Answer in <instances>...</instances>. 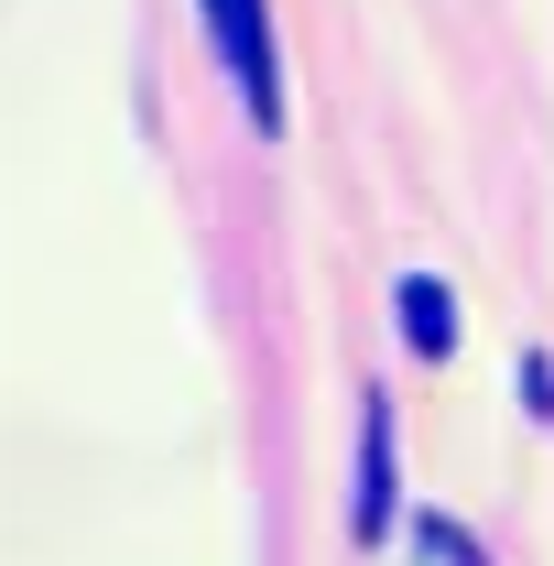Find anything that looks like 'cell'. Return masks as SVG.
Listing matches in <instances>:
<instances>
[{
  "instance_id": "obj_4",
  "label": "cell",
  "mask_w": 554,
  "mask_h": 566,
  "mask_svg": "<svg viewBox=\"0 0 554 566\" xmlns=\"http://www.w3.org/2000/svg\"><path fill=\"white\" fill-rule=\"evenodd\" d=\"M414 556H424V566H489L479 545H468L457 523H435V512H424V523H414Z\"/></svg>"
},
{
  "instance_id": "obj_2",
  "label": "cell",
  "mask_w": 554,
  "mask_h": 566,
  "mask_svg": "<svg viewBox=\"0 0 554 566\" xmlns=\"http://www.w3.org/2000/svg\"><path fill=\"white\" fill-rule=\"evenodd\" d=\"M403 338H414L424 359H446V349H457V294H446L435 273H414V283H403Z\"/></svg>"
},
{
  "instance_id": "obj_1",
  "label": "cell",
  "mask_w": 554,
  "mask_h": 566,
  "mask_svg": "<svg viewBox=\"0 0 554 566\" xmlns=\"http://www.w3.org/2000/svg\"><path fill=\"white\" fill-rule=\"evenodd\" d=\"M207 33L217 55H228V76H239V98H251V120H273V22H262V0H207Z\"/></svg>"
},
{
  "instance_id": "obj_3",
  "label": "cell",
  "mask_w": 554,
  "mask_h": 566,
  "mask_svg": "<svg viewBox=\"0 0 554 566\" xmlns=\"http://www.w3.org/2000/svg\"><path fill=\"white\" fill-rule=\"evenodd\" d=\"M359 534H381L392 523V415L370 403V447H359V512H348Z\"/></svg>"
}]
</instances>
